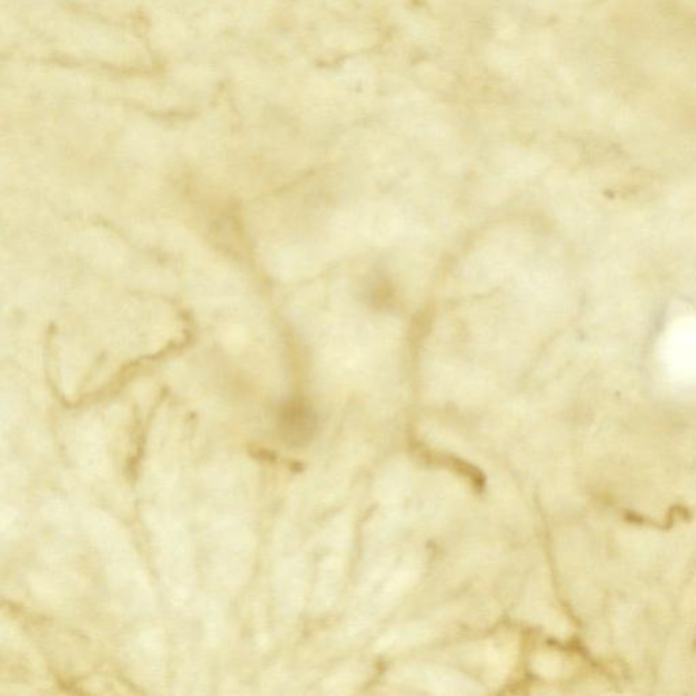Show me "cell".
Listing matches in <instances>:
<instances>
[{
	"instance_id": "1",
	"label": "cell",
	"mask_w": 696,
	"mask_h": 696,
	"mask_svg": "<svg viewBox=\"0 0 696 696\" xmlns=\"http://www.w3.org/2000/svg\"><path fill=\"white\" fill-rule=\"evenodd\" d=\"M315 426L313 412L306 404L297 402V400L287 404L285 410L282 411L281 421H279L283 440L293 446L306 444L312 437Z\"/></svg>"
}]
</instances>
